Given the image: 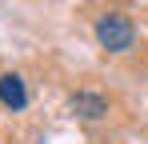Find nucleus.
<instances>
[{"label":"nucleus","mask_w":148,"mask_h":144,"mask_svg":"<svg viewBox=\"0 0 148 144\" xmlns=\"http://www.w3.org/2000/svg\"><path fill=\"white\" fill-rule=\"evenodd\" d=\"M96 40H100V48H108V52L132 48V20H128L124 12H104L96 20Z\"/></svg>","instance_id":"obj_1"},{"label":"nucleus","mask_w":148,"mask_h":144,"mask_svg":"<svg viewBox=\"0 0 148 144\" xmlns=\"http://www.w3.org/2000/svg\"><path fill=\"white\" fill-rule=\"evenodd\" d=\"M0 104H4V108H12V112H20V108L28 104L24 80H20L16 72H8V76H0Z\"/></svg>","instance_id":"obj_2"},{"label":"nucleus","mask_w":148,"mask_h":144,"mask_svg":"<svg viewBox=\"0 0 148 144\" xmlns=\"http://www.w3.org/2000/svg\"><path fill=\"white\" fill-rule=\"evenodd\" d=\"M72 112L84 116V120H100L104 112H108V100H104L100 92H76L72 96Z\"/></svg>","instance_id":"obj_3"}]
</instances>
